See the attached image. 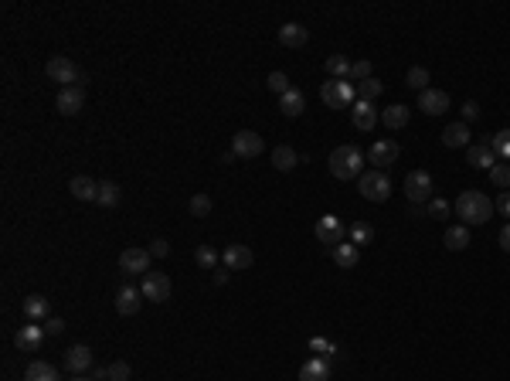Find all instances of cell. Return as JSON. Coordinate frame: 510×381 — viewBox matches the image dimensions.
Listing matches in <instances>:
<instances>
[{"label":"cell","instance_id":"cell-1","mask_svg":"<svg viewBox=\"0 0 510 381\" xmlns=\"http://www.w3.org/2000/svg\"><path fill=\"white\" fill-rule=\"evenodd\" d=\"M493 201L483 194V190H463L456 198V215L463 218V225H483V222H490L493 215Z\"/></svg>","mask_w":510,"mask_h":381},{"label":"cell","instance_id":"cell-2","mask_svg":"<svg viewBox=\"0 0 510 381\" xmlns=\"http://www.w3.org/2000/svg\"><path fill=\"white\" fill-rule=\"evenodd\" d=\"M330 174H334L337 181H357V177L364 174V154H361V147H357V143L337 147V150L330 154Z\"/></svg>","mask_w":510,"mask_h":381},{"label":"cell","instance_id":"cell-3","mask_svg":"<svg viewBox=\"0 0 510 381\" xmlns=\"http://www.w3.org/2000/svg\"><path fill=\"white\" fill-rule=\"evenodd\" d=\"M357 190H361L364 201L381 205V201H388L391 198V177L385 171H364L361 177H357Z\"/></svg>","mask_w":510,"mask_h":381},{"label":"cell","instance_id":"cell-4","mask_svg":"<svg viewBox=\"0 0 510 381\" xmlns=\"http://www.w3.org/2000/svg\"><path fill=\"white\" fill-rule=\"evenodd\" d=\"M320 99L327 103V109H351L357 103V89L347 79H330L320 86Z\"/></svg>","mask_w":510,"mask_h":381},{"label":"cell","instance_id":"cell-5","mask_svg":"<svg viewBox=\"0 0 510 381\" xmlns=\"http://www.w3.org/2000/svg\"><path fill=\"white\" fill-rule=\"evenodd\" d=\"M48 79L51 82H62V89H68V86H82L85 82V75L79 72V65L72 62V58H65V55H55L48 62Z\"/></svg>","mask_w":510,"mask_h":381},{"label":"cell","instance_id":"cell-6","mask_svg":"<svg viewBox=\"0 0 510 381\" xmlns=\"http://www.w3.org/2000/svg\"><path fill=\"white\" fill-rule=\"evenodd\" d=\"M405 194L412 205H429L432 201V174L429 171H412L405 177Z\"/></svg>","mask_w":510,"mask_h":381},{"label":"cell","instance_id":"cell-7","mask_svg":"<svg viewBox=\"0 0 510 381\" xmlns=\"http://www.w3.org/2000/svg\"><path fill=\"white\" fill-rule=\"evenodd\" d=\"M266 150V143H262V137L255 133V130H238L235 140H232V154L242 157V160H252V157H259Z\"/></svg>","mask_w":510,"mask_h":381},{"label":"cell","instance_id":"cell-8","mask_svg":"<svg viewBox=\"0 0 510 381\" xmlns=\"http://www.w3.org/2000/svg\"><path fill=\"white\" fill-rule=\"evenodd\" d=\"M317 239H320V245L334 249V245H340L347 239V228H344V222H340L337 215H323L320 222H317Z\"/></svg>","mask_w":510,"mask_h":381},{"label":"cell","instance_id":"cell-9","mask_svg":"<svg viewBox=\"0 0 510 381\" xmlns=\"http://www.w3.org/2000/svg\"><path fill=\"white\" fill-rule=\"evenodd\" d=\"M143 300H153V303H167L170 300V276L167 273H147L143 276V286H140Z\"/></svg>","mask_w":510,"mask_h":381},{"label":"cell","instance_id":"cell-10","mask_svg":"<svg viewBox=\"0 0 510 381\" xmlns=\"http://www.w3.org/2000/svg\"><path fill=\"white\" fill-rule=\"evenodd\" d=\"M150 249H126L123 256H119V269L123 273H130V276H147L150 273Z\"/></svg>","mask_w":510,"mask_h":381},{"label":"cell","instance_id":"cell-11","mask_svg":"<svg viewBox=\"0 0 510 381\" xmlns=\"http://www.w3.org/2000/svg\"><path fill=\"white\" fill-rule=\"evenodd\" d=\"M92 364H96V354H92V347L85 344H72L65 351V368L72 375H85V371H92Z\"/></svg>","mask_w":510,"mask_h":381},{"label":"cell","instance_id":"cell-12","mask_svg":"<svg viewBox=\"0 0 510 381\" xmlns=\"http://www.w3.org/2000/svg\"><path fill=\"white\" fill-rule=\"evenodd\" d=\"M398 154H402V147H398L395 140H378L371 150H368V160L374 164V171H385V167H391V164L398 160Z\"/></svg>","mask_w":510,"mask_h":381},{"label":"cell","instance_id":"cell-13","mask_svg":"<svg viewBox=\"0 0 510 381\" xmlns=\"http://www.w3.org/2000/svg\"><path fill=\"white\" fill-rule=\"evenodd\" d=\"M55 106H58V113H62V116H79V113H82V106H85L82 86L62 89V92H58V99H55Z\"/></svg>","mask_w":510,"mask_h":381},{"label":"cell","instance_id":"cell-14","mask_svg":"<svg viewBox=\"0 0 510 381\" xmlns=\"http://www.w3.org/2000/svg\"><path fill=\"white\" fill-rule=\"evenodd\" d=\"M351 123H354V130H361V133H371L374 126L381 123V116H378L374 103H361V99H357V103L351 106Z\"/></svg>","mask_w":510,"mask_h":381},{"label":"cell","instance_id":"cell-15","mask_svg":"<svg viewBox=\"0 0 510 381\" xmlns=\"http://www.w3.org/2000/svg\"><path fill=\"white\" fill-rule=\"evenodd\" d=\"M14 344H17V351H24V354H38L41 344H45V327H38V324L21 327L14 334Z\"/></svg>","mask_w":510,"mask_h":381},{"label":"cell","instance_id":"cell-16","mask_svg":"<svg viewBox=\"0 0 510 381\" xmlns=\"http://www.w3.org/2000/svg\"><path fill=\"white\" fill-rule=\"evenodd\" d=\"M466 164L476 171H493L497 167V154H493L490 143H470L466 147Z\"/></svg>","mask_w":510,"mask_h":381},{"label":"cell","instance_id":"cell-17","mask_svg":"<svg viewBox=\"0 0 510 381\" xmlns=\"http://www.w3.org/2000/svg\"><path fill=\"white\" fill-rule=\"evenodd\" d=\"M221 259H225V269H232V273H245V269H252L255 256H252L249 245H228Z\"/></svg>","mask_w":510,"mask_h":381},{"label":"cell","instance_id":"cell-18","mask_svg":"<svg viewBox=\"0 0 510 381\" xmlns=\"http://www.w3.org/2000/svg\"><path fill=\"white\" fill-rule=\"evenodd\" d=\"M419 109H422L425 116H442L446 109H449V96L442 92V89H425V92H419Z\"/></svg>","mask_w":510,"mask_h":381},{"label":"cell","instance_id":"cell-19","mask_svg":"<svg viewBox=\"0 0 510 381\" xmlns=\"http://www.w3.org/2000/svg\"><path fill=\"white\" fill-rule=\"evenodd\" d=\"M470 137H473V133H470V123H449V126H446V130H442V143H446V147H449V150H463V147H470Z\"/></svg>","mask_w":510,"mask_h":381},{"label":"cell","instance_id":"cell-20","mask_svg":"<svg viewBox=\"0 0 510 381\" xmlns=\"http://www.w3.org/2000/svg\"><path fill=\"white\" fill-rule=\"evenodd\" d=\"M140 303H143V293H140L136 286H123L116 293V310L123 313V317H133V313L140 310Z\"/></svg>","mask_w":510,"mask_h":381},{"label":"cell","instance_id":"cell-21","mask_svg":"<svg viewBox=\"0 0 510 381\" xmlns=\"http://www.w3.org/2000/svg\"><path fill=\"white\" fill-rule=\"evenodd\" d=\"M279 41L286 45V48H303L306 41H310V31H306L303 24H296V21H289L279 28Z\"/></svg>","mask_w":510,"mask_h":381},{"label":"cell","instance_id":"cell-22","mask_svg":"<svg viewBox=\"0 0 510 381\" xmlns=\"http://www.w3.org/2000/svg\"><path fill=\"white\" fill-rule=\"evenodd\" d=\"M279 109H283V116H289V120H296V116H303V109H306V96L300 92V89H289L286 96H279Z\"/></svg>","mask_w":510,"mask_h":381},{"label":"cell","instance_id":"cell-23","mask_svg":"<svg viewBox=\"0 0 510 381\" xmlns=\"http://www.w3.org/2000/svg\"><path fill=\"white\" fill-rule=\"evenodd\" d=\"M68 190L79 198V201H96L99 198V184L92 181V177H85V174H79V177H72V184H68Z\"/></svg>","mask_w":510,"mask_h":381},{"label":"cell","instance_id":"cell-24","mask_svg":"<svg viewBox=\"0 0 510 381\" xmlns=\"http://www.w3.org/2000/svg\"><path fill=\"white\" fill-rule=\"evenodd\" d=\"M296 164H300V154H296L289 143H279V147L272 150V167H276V171L289 174L293 167H296Z\"/></svg>","mask_w":510,"mask_h":381},{"label":"cell","instance_id":"cell-25","mask_svg":"<svg viewBox=\"0 0 510 381\" xmlns=\"http://www.w3.org/2000/svg\"><path fill=\"white\" fill-rule=\"evenodd\" d=\"M442 242L449 252H463V249H470V228L466 225H449L446 228V235H442Z\"/></svg>","mask_w":510,"mask_h":381},{"label":"cell","instance_id":"cell-26","mask_svg":"<svg viewBox=\"0 0 510 381\" xmlns=\"http://www.w3.org/2000/svg\"><path fill=\"white\" fill-rule=\"evenodd\" d=\"M330 252H334V262H337L340 269H354L357 259H361V249H357L354 242H340V245H334Z\"/></svg>","mask_w":510,"mask_h":381},{"label":"cell","instance_id":"cell-27","mask_svg":"<svg viewBox=\"0 0 510 381\" xmlns=\"http://www.w3.org/2000/svg\"><path fill=\"white\" fill-rule=\"evenodd\" d=\"M330 378V364L327 358H313V361H306L300 368V381H327Z\"/></svg>","mask_w":510,"mask_h":381},{"label":"cell","instance_id":"cell-28","mask_svg":"<svg viewBox=\"0 0 510 381\" xmlns=\"http://www.w3.org/2000/svg\"><path fill=\"white\" fill-rule=\"evenodd\" d=\"M408 120H412V109H408V106H388V109L381 113V123H385L388 130H405Z\"/></svg>","mask_w":510,"mask_h":381},{"label":"cell","instance_id":"cell-29","mask_svg":"<svg viewBox=\"0 0 510 381\" xmlns=\"http://www.w3.org/2000/svg\"><path fill=\"white\" fill-rule=\"evenodd\" d=\"M24 381H62L58 378V368L48 361H31L24 371Z\"/></svg>","mask_w":510,"mask_h":381},{"label":"cell","instance_id":"cell-30","mask_svg":"<svg viewBox=\"0 0 510 381\" xmlns=\"http://www.w3.org/2000/svg\"><path fill=\"white\" fill-rule=\"evenodd\" d=\"M351 65H354V62H351L347 55H330V58L323 62V69H327L330 79H347V82H351Z\"/></svg>","mask_w":510,"mask_h":381},{"label":"cell","instance_id":"cell-31","mask_svg":"<svg viewBox=\"0 0 510 381\" xmlns=\"http://www.w3.org/2000/svg\"><path fill=\"white\" fill-rule=\"evenodd\" d=\"M48 307H51V303L41 293H31L28 300H24V317H28L31 324H38V320H45V317H48Z\"/></svg>","mask_w":510,"mask_h":381},{"label":"cell","instance_id":"cell-32","mask_svg":"<svg viewBox=\"0 0 510 381\" xmlns=\"http://www.w3.org/2000/svg\"><path fill=\"white\" fill-rule=\"evenodd\" d=\"M96 201H99L102 208H116L119 201H123V190H119L116 181H102V184H99V198H96Z\"/></svg>","mask_w":510,"mask_h":381},{"label":"cell","instance_id":"cell-33","mask_svg":"<svg viewBox=\"0 0 510 381\" xmlns=\"http://www.w3.org/2000/svg\"><path fill=\"white\" fill-rule=\"evenodd\" d=\"M381 92H385V86H381L374 75L371 79H364V82H357V99H361V103H374Z\"/></svg>","mask_w":510,"mask_h":381},{"label":"cell","instance_id":"cell-34","mask_svg":"<svg viewBox=\"0 0 510 381\" xmlns=\"http://www.w3.org/2000/svg\"><path fill=\"white\" fill-rule=\"evenodd\" d=\"M429 82H432V79H429V69H422V65H412V69H408V75H405V86L408 89L425 92V89H429Z\"/></svg>","mask_w":510,"mask_h":381},{"label":"cell","instance_id":"cell-35","mask_svg":"<svg viewBox=\"0 0 510 381\" xmlns=\"http://www.w3.org/2000/svg\"><path fill=\"white\" fill-rule=\"evenodd\" d=\"M194 262H198L201 269H208V273H211V269L218 266V252H215L211 245H198V249H194Z\"/></svg>","mask_w":510,"mask_h":381},{"label":"cell","instance_id":"cell-36","mask_svg":"<svg viewBox=\"0 0 510 381\" xmlns=\"http://www.w3.org/2000/svg\"><path fill=\"white\" fill-rule=\"evenodd\" d=\"M371 239H374V228L368 225V222H354L351 225V242L361 249V245H371Z\"/></svg>","mask_w":510,"mask_h":381},{"label":"cell","instance_id":"cell-37","mask_svg":"<svg viewBox=\"0 0 510 381\" xmlns=\"http://www.w3.org/2000/svg\"><path fill=\"white\" fill-rule=\"evenodd\" d=\"M490 147H493V154L500 157V160H507V164H510V130H500V133H493Z\"/></svg>","mask_w":510,"mask_h":381},{"label":"cell","instance_id":"cell-38","mask_svg":"<svg viewBox=\"0 0 510 381\" xmlns=\"http://www.w3.org/2000/svg\"><path fill=\"white\" fill-rule=\"evenodd\" d=\"M266 89H269V92H276V96H286L289 89V75L286 72H269V79H266Z\"/></svg>","mask_w":510,"mask_h":381},{"label":"cell","instance_id":"cell-39","mask_svg":"<svg viewBox=\"0 0 510 381\" xmlns=\"http://www.w3.org/2000/svg\"><path fill=\"white\" fill-rule=\"evenodd\" d=\"M187 211H191L194 218H208V215H211V194H194Z\"/></svg>","mask_w":510,"mask_h":381},{"label":"cell","instance_id":"cell-40","mask_svg":"<svg viewBox=\"0 0 510 381\" xmlns=\"http://www.w3.org/2000/svg\"><path fill=\"white\" fill-rule=\"evenodd\" d=\"M449 211H453V205H449L446 198H432V201H429V208H425V215H429V218H436V222H442V218H449Z\"/></svg>","mask_w":510,"mask_h":381},{"label":"cell","instance_id":"cell-41","mask_svg":"<svg viewBox=\"0 0 510 381\" xmlns=\"http://www.w3.org/2000/svg\"><path fill=\"white\" fill-rule=\"evenodd\" d=\"M490 184L493 188H504V190H510V164H497L490 171Z\"/></svg>","mask_w":510,"mask_h":381},{"label":"cell","instance_id":"cell-42","mask_svg":"<svg viewBox=\"0 0 510 381\" xmlns=\"http://www.w3.org/2000/svg\"><path fill=\"white\" fill-rule=\"evenodd\" d=\"M130 375H133L130 361H113L109 364V381H130Z\"/></svg>","mask_w":510,"mask_h":381},{"label":"cell","instance_id":"cell-43","mask_svg":"<svg viewBox=\"0 0 510 381\" xmlns=\"http://www.w3.org/2000/svg\"><path fill=\"white\" fill-rule=\"evenodd\" d=\"M351 79H354V82L371 79V62H354V65H351Z\"/></svg>","mask_w":510,"mask_h":381},{"label":"cell","instance_id":"cell-44","mask_svg":"<svg viewBox=\"0 0 510 381\" xmlns=\"http://www.w3.org/2000/svg\"><path fill=\"white\" fill-rule=\"evenodd\" d=\"M459 113H463V123H473V120H480V103H473V99H466Z\"/></svg>","mask_w":510,"mask_h":381},{"label":"cell","instance_id":"cell-45","mask_svg":"<svg viewBox=\"0 0 510 381\" xmlns=\"http://www.w3.org/2000/svg\"><path fill=\"white\" fill-rule=\"evenodd\" d=\"M45 334H48V337H58V334H65V320H62V317H48V324H45Z\"/></svg>","mask_w":510,"mask_h":381},{"label":"cell","instance_id":"cell-46","mask_svg":"<svg viewBox=\"0 0 510 381\" xmlns=\"http://www.w3.org/2000/svg\"><path fill=\"white\" fill-rule=\"evenodd\" d=\"M493 208L500 211L504 218H510V190H500V198L493 201Z\"/></svg>","mask_w":510,"mask_h":381},{"label":"cell","instance_id":"cell-47","mask_svg":"<svg viewBox=\"0 0 510 381\" xmlns=\"http://www.w3.org/2000/svg\"><path fill=\"white\" fill-rule=\"evenodd\" d=\"M150 256L164 259V256H170V245L164 242V239H153V242H150Z\"/></svg>","mask_w":510,"mask_h":381},{"label":"cell","instance_id":"cell-48","mask_svg":"<svg viewBox=\"0 0 510 381\" xmlns=\"http://www.w3.org/2000/svg\"><path fill=\"white\" fill-rule=\"evenodd\" d=\"M500 249H504V252H510V225L500 228Z\"/></svg>","mask_w":510,"mask_h":381},{"label":"cell","instance_id":"cell-49","mask_svg":"<svg viewBox=\"0 0 510 381\" xmlns=\"http://www.w3.org/2000/svg\"><path fill=\"white\" fill-rule=\"evenodd\" d=\"M228 273H232V269H215V286H225V283H228Z\"/></svg>","mask_w":510,"mask_h":381},{"label":"cell","instance_id":"cell-50","mask_svg":"<svg viewBox=\"0 0 510 381\" xmlns=\"http://www.w3.org/2000/svg\"><path fill=\"white\" fill-rule=\"evenodd\" d=\"M310 347H313V351H334V347L327 344L323 337H313V341H310Z\"/></svg>","mask_w":510,"mask_h":381},{"label":"cell","instance_id":"cell-51","mask_svg":"<svg viewBox=\"0 0 510 381\" xmlns=\"http://www.w3.org/2000/svg\"><path fill=\"white\" fill-rule=\"evenodd\" d=\"M92 378H96V381H109V368H96V371H92Z\"/></svg>","mask_w":510,"mask_h":381},{"label":"cell","instance_id":"cell-52","mask_svg":"<svg viewBox=\"0 0 510 381\" xmlns=\"http://www.w3.org/2000/svg\"><path fill=\"white\" fill-rule=\"evenodd\" d=\"M408 215H412V218H422L425 211H422V205H412V208H408Z\"/></svg>","mask_w":510,"mask_h":381},{"label":"cell","instance_id":"cell-53","mask_svg":"<svg viewBox=\"0 0 510 381\" xmlns=\"http://www.w3.org/2000/svg\"><path fill=\"white\" fill-rule=\"evenodd\" d=\"M72 381H96V378H82V375H75V378H72Z\"/></svg>","mask_w":510,"mask_h":381}]
</instances>
